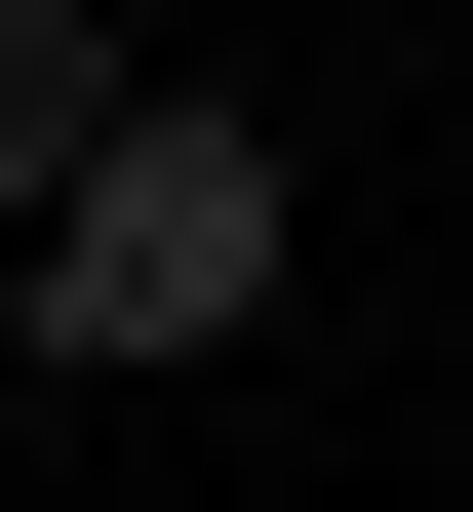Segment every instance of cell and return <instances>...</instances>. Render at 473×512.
<instances>
[{
  "instance_id": "obj_2",
  "label": "cell",
  "mask_w": 473,
  "mask_h": 512,
  "mask_svg": "<svg viewBox=\"0 0 473 512\" xmlns=\"http://www.w3.org/2000/svg\"><path fill=\"white\" fill-rule=\"evenodd\" d=\"M119 119H158V79H119V40H79V0H0V237H40V197H79V158H119Z\"/></svg>"
},
{
  "instance_id": "obj_1",
  "label": "cell",
  "mask_w": 473,
  "mask_h": 512,
  "mask_svg": "<svg viewBox=\"0 0 473 512\" xmlns=\"http://www.w3.org/2000/svg\"><path fill=\"white\" fill-rule=\"evenodd\" d=\"M0 316H40L79 394H158V355H237V316H276V119H237V79H158V119L79 158L40 237H0Z\"/></svg>"
}]
</instances>
